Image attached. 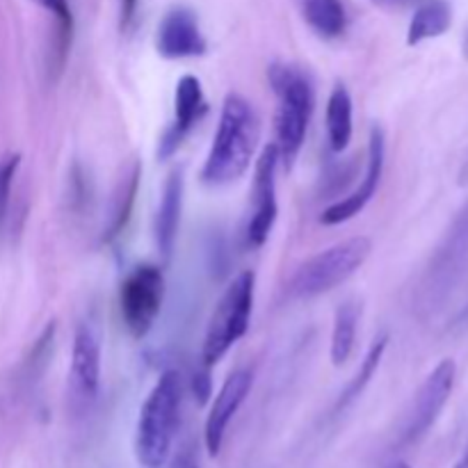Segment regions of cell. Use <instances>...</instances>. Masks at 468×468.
Returning a JSON list of instances; mask_svg holds the SVG:
<instances>
[{
    "label": "cell",
    "mask_w": 468,
    "mask_h": 468,
    "mask_svg": "<svg viewBox=\"0 0 468 468\" xmlns=\"http://www.w3.org/2000/svg\"><path fill=\"white\" fill-rule=\"evenodd\" d=\"M259 114L242 94H227L219 112L218 131L201 167L206 186H229L245 176L259 146Z\"/></svg>",
    "instance_id": "obj_1"
},
{
    "label": "cell",
    "mask_w": 468,
    "mask_h": 468,
    "mask_svg": "<svg viewBox=\"0 0 468 468\" xmlns=\"http://www.w3.org/2000/svg\"><path fill=\"white\" fill-rule=\"evenodd\" d=\"M268 80L277 96L274 146L279 151V163L291 169L304 146L311 117H314V82L304 69L291 62H274L268 69Z\"/></svg>",
    "instance_id": "obj_2"
},
{
    "label": "cell",
    "mask_w": 468,
    "mask_h": 468,
    "mask_svg": "<svg viewBox=\"0 0 468 468\" xmlns=\"http://www.w3.org/2000/svg\"><path fill=\"white\" fill-rule=\"evenodd\" d=\"M183 393V375L176 368H167L146 396L135 428V457L144 468L167 464L181 419Z\"/></svg>",
    "instance_id": "obj_3"
},
{
    "label": "cell",
    "mask_w": 468,
    "mask_h": 468,
    "mask_svg": "<svg viewBox=\"0 0 468 468\" xmlns=\"http://www.w3.org/2000/svg\"><path fill=\"white\" fill-rule=\"evenodd\" d=\"M254 286L256 274L245 270L236 274L233 282L224 288L206 324L204 346H201V361L208 368L219 364L250 329L251 311H254Z\"/></svg>",
    "instance_id": "obj_4"
},
{
    "label": "cell",
    "mask_w": 468,
    "mask_h": 468,
    "mask_svg": "<svg viewBox=\"0 0 468 468\" xmlns=\"http://www.w3.org/2000/svg\"><path fill=\"white\" fill-rule=\"evenodd\" d=\"M373 240L368 236H355L318 251L295 270L291 279V295L297 300H311L334 291L368 261Z\"/></svg>",
    "instance_id": "obj_5"
},
{
    "label": "cell",
    "mask_w": 468,
    "mask_h": 468,
    "mask_svg": "<svg viewBox=\"0 0 468 468\" xmlns=\"http://www.w3.org/2000/svg\"><path fill=\"white\" fill-rule=\"evenodd\" d=\"M468 268V204L443 236L441 245L430 259L420 282L419 297L425 311L441 309Z\"/></svg>",
    "instance_id": "obj_6"
},
{
    "label": "cell",
    "mask_w": 468,
    "mask_h": 468,
    "mask_svg": "<svg viewBox=\"0 0 468 468\" xmlns=\"http://www.w3.org/2000/svg\"><path fill=\"white\" fill-rule=\"evenodd\" d=\"M165 302V274L158 265H137L119 288V311L133 338H144L154 329Z\"/></svg>",
    "instance_id": "obj_7"
},
{
    "label": "cell",
    "mask_w": 468,
    "mask_h": 468,
    "mask_svg": "<svg viewBox=\"0 0 468 468\" xmlns=\"http://www.w3.org/2000/svg\"><path fill=\"white\" fill-rule=\"evenodd\" d=\"M455 378L457 366L452 359H443L434 366L432 373L425 378V382L416 391L410 411H407L405 425H402L400 432L402 446H410V443L423 439L430 432V428L437 423L443 407L448 405L452 388H455Z\"/></svg>",
    "instance_id": "obj_8"
},
{
    "label": "cell",
    "mask_w": 468,
    "mask_h": 468,
    "mask_svg": "<svg viewBox=\"0 0 468 468\" xmlns=\"http://www.w3.org/2000/svg\"><path fill=\"white\" fill-rule=\"evenodd\" d=\"M277 146L268 144L261 151L254 167V186H251L250 219H247V242L251 247H263L272 233L279 215L277 204V169H279Z\"/></svg>",
    "instance_id": "obj_9"
},
{
    "label": "cell",
    "mask_w": 468,
    "mask_h": 468,
    "mask_svg": "<svg viewBox=\"0 0 468 468\" xmlns=\"http://www.w3.org/2000/svg\"><path fill=\"white\" fill-rule=\"evenodd\" d=\"M384 160H387V137L379 126L370 128V140H368V165H366V174L361 178L359 186L343 199L334 201L329 208L323 210L320 215V224L324 227H338L350 219H355L366 206L373 201L378 195V187L382 183L384 174Z\"/></svg>",
    "instance_id": "obj_10"
},
{
    "label": "cell",
    "mask_w": 468,
    "mask_h": 468,
    "mask_svg": "<svg viewBox=\"0 0 468 468\" xmlns=\"http://www.w3.org/2000/svg\"><path fill=\"white\" fill-rule=\"evenodd\" d=\"M101 387V338L90 323L78 324L73 334L69 393L78 407H90Z\"/></svg>",
    "instance_id": "obj_11"
},
{
    "label": "cell",
    "mask_w": 468,
    "mask_h": 468,
    "mask_svg": "<svg viewBox=\"0 0 468 468\" xmlns=\"http://www.w3.org/2000/svg\"><path fill=\"white\" fill-rule=\"evenodd\" d=\"M251 384H254V375H251L250 368L233 370V373L224 379L222 388H219L213 405H210L208 419H206L204 428V443L210 457H218L219 451H222L229 425H231L233 416L238 414L242 402L250 396Z\"/></svg>",
    "instance_id": "obj_12"
},
{
    "label": "cell",
    "mask_w": 468,
    "mask_h": 468,
    "mask_svg": "<svg viewBox=\"0 0 468 468\" xmlns=\"http://www.w3.org/2000/svg\"><path fill=\"white\" fill-rule=\"evenodd\" d=\"M155 50L165 59L201 58L208 50L199 18L190 7H174L163 16L155 35Z\"/></svg>",
    "instance_id": "obj_13"
},
{
    "label": "cell",
    "mask_w": 468,
    "mask_h": 468,
    "mask_svg": "<svg viewBox=\"0 0 468 468\" xmlns=\"http://www.w3.org/2000/svg\"><path fill=\"white\" fill-rule=\"evenodd\" d=\"M206 114V96L201 80L192 73L183 76L176 82V91H174V122L167 131L163 133L158 144V158L167 160L172 158L178 151V146L183 144V140L187 137V133L195 128V123L199 122Z\"/></svg>",
    "instance_id": "obj_14"
},
{
    "label": "cell",
    "mask_w": 468,
    "mask_h": 468,
    "mask_svg": "<svg viewBox=\"0 0 468 468\" xmlns=\"http://www.w3.org/2000/svg\"><path fill=\"white\" fill-rule=\"evenodd\" d=\"M183 195H186V176L183 169L176 167L167 174L163 186V197H160L158 213L154 222V238L158 254L167 263L174 254V247L178 240V229H181L183 213Z\"/></svg>",
    "instance_id": "obj_15"
},
{
    "label": "cell",
    "mask_w": 468,
    "mask_h": 468,
    "mask_svg": "<svg viewBox=\"0 0 468 468\" xmlns=\"http://www.w3.org/2000/svg\"><path fill=\"white\" fill-rule=\"evenodd\" d=\"M324 128H327L329 149L334 154H343L350 146L352 133H355V108H352L350 90L341 82L334 87L327 99Z\"/></svg>",
    "instance_id": "obj_16"
},
{
    "label": "cell",
    "mask_w": 468,
    "mask_h": 468,
    "mask_svg": "<svg viewBox=\"0 0 468 468\" xmlns=\"http://www.w3.org/2000/svg\"><path fill=\"white\" fill-rule=\"evenodd\" d=\"M452 26V7L448 0H428L411 16L407 27V46H419L423 41L443 37Z\"/></svg>",
    "instance_id": "obj_17"
},
{
    "label": "cell",
    "mask_w": 468,
    "mask_h": 468,
    "mask_svg": "<svg viewBox=\"0 0 468 468\" xmlns=\"http://www.w3.org/2000/svg\"><path fill=\"white\" fill-rule=\"evenodd\" d=\"M306 26L323 39H336L347 27V12L343 0H297Z\"/></svg>",
    "instance_id": "obj_18"
},
{
    "label": "cell",
    "mask_w": 468,
    "mask_h": 468,
    "mask_svg": "<svg viewBox=\"0 0 468 468\" xmlns=\"http://www.w3.org/2000/svg\"><path fill=\"white\" fill-rule=\"evenodd\" d=\"M361 323V306L356 302H346L334 314L332 327V346H329V359L336 368L350 361L356 346V332Z\"/></svg>",
    "instance_id": "obj_19"
},
{
    "label": "cell",
    "mask_w": 468,
    "mask_h": 468,
    "mask_svg": "<svg viewBox=\"0 0 468 468\" xmlns=\"http://www.w3.org/2000/svg\"><path fill=\"white\" fill-rule=\"evenodd\" d=\"M140 176H142V167L140 163L131 165V172L123 174V178L119 181L117 192H114V201H112V215H110V222L105 227L103 240L110 242L114 240L117 236H122V231L126 229L128 219H131L133 206H135V197H137V187H140Z\"/></svg>",
    "instance_id": "obj_20"
},
{
    "label": "cell",
    "mask_w": 468,
    "mask_h": 468,
    "mask_svg": "<svg viewBox=\"0 0 468 468\" xmlns=\"http://www.w3.org/2000/svg\"><path fill=\"white\" fill-rule=\"evenodd\" d=\"M387 347H388V334H379V336L375 338L373 346H370L366 359L361 361V368L356 370L355 379L347 384L346 391L341 393V398H338L336 405H334V414H341V411H346L347 407L356 400V398H361V393L366 391V387L370 384V379H373L375 373H378L379 364H382L384 355H387Z\"/></svg>",
    "instance_id": "obj_21"
},
{
    "label": "cell",
    "mask_w": 468,
    "mask_h": 468,
    "mask_svg": "<svg viewBox=\"0 0 468 468\" xmlns=\"http://www.w3.org/2000/svg\"><path fill=\"white\" fill-rule=\"evenodd\" d=\"M21 160L23 158L18 151H7V154L0 155V233H3L5 224H7L14 178H16L18 167H21Z\"/></svg>",
    "instance_id": "obj_22"
},
{
    "label": "cell",
    "mask_w": 468,
    "mask_h": 468,
    "mask_svg": "<svg viewBox=\"0 0 468 468\" xmlns=\"http://www.w3.org/2000/svg\"><path fill=\"white\" fill-rule=\"evenodd\" d=\"M37 3L44 9H48L55 16V21H58V53L59 64H62L73 37V14L71 7H69V0H37Z\"/></svg>",
    "instance_id": "obj_23"
},
{
    "label": "cell",
    "mask_w": 468,
    "mask_h": 468,
    "mask_svg": "<svg viewBox=\"0 0 468 468\" xmlns=\"http://www.w3.org/2000/svg\"><path fill=\"white\" fill-rule=\"evenodd\" d=\"M210 393H213V379H210V368L204 366V370H197V373L192 375V396H195V400L204 407L208 405Z\"/></svg>",
    "instance_id": "obj_24"
},
{
    "label": "cell",
    "mask_w": 468,
    "mask_h": 468,
    "mask_svg": "<svg viewBox=\"0 0 468 468\" xmlns=\"http://www.w3.org/2000/svg\"><path fill=\"white\" fill-rule=\"evenodd\" d=\"M137 12V0H119V26L122 30H126L128 26L133 23Z\"/></svg>",
    "instance_id": "obj_25"
},
{
    "label": "cell",
    "mask_w": 468,
    "mask_h": 468,
    "mask_svg": "<svg viewBox=\"0 0 468 468\" xmlns=\"http://www.w3.org/2000/svg\"><path fill=\"white\" fill-rule=\"evenodd\" d=\"M460 183H468V160H466V165H464V169H462V174H460Z\"/></svg>",
    "instance_id": "obj_26"
},
{
    "label": "cell",
    "mask_w": 468,
    "mask_h": 468,
    "mask_svg": "<svg viewBox=\"0 0 468 468\" xmlns=\"http://www.w3.org/2000/svg\"><path fill=\"white\" fill-rule=\"evenodd\" d=\"M388 468H410V466H407L405 462H396V464H391Z\"/></svg>",
    "instance_id": "obj_27"
},
{
    "label": "cell",
    "mask_w": 468,
    "mask_h": 468,
    "mask_svg": "<svg viewBox=\"0 0 468 468\" xmlns=\"http://www.w3.org/2000/svg\"><path fill=\"white\" fill-rule=\"evenodd\" d=\"M455 468H468V455H466V457H464V460H462V462H460V464H457Z\"/></svg>",
    "instance_id": "obj_28"
},
{
    "label": "cell",
    "mask_w": 468,
    "mask_h": 468,
    "mask_svg": "<svg viewBox=\"0 0 468 468\" xmlns=\"http://www.w3.org/2000/svg\"><path fill=\"white\" fill-rule=\"evenodd\" d=\"M460 318H464V320H468V306H466V309H464V314H462V315H460Z\"/></svg>",
    "instance_id": "obj_29"
},
{
    "label": "cell",
    "mask_w": 468,
    "mask_h": 468,
    "mask_svg": "<svg viewBox=\"0 0 468 468\" xmlns=\"http://www.w3.org/2000/svg\"><path fill=\"white\" fill-rule=\"evenodd\" d=\"M466 455H468V451H466Z\"/></svg>",
    "instance_id": "obj_30"
}]
</instances>
